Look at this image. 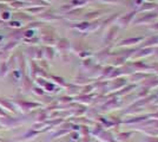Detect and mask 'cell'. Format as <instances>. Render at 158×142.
I'll return each instance as SVG.
<instances>
[{
  "label": "cell",
  "instance_id": "2",
  "mask_svg": "<svg viewBox=\"0 0 158 142\" xmlns=\"http://www.w3.org/2000/svg\"><path fill=\"white\" fill-rule=\"evenodd\" d=\"M11 17V14L8 13V12H4L2 13V19H7V18H10Z\"/></svg>",
  "mask_w": 158,
  "mask_h": 142
},
{
  "label": "cell",
  "instance_id": "1",
  "mask_svg": "<svg viewBox=\"0 0 158 142\" xmlns=\"http://www.w3.org/2000/svg\"><path fill=\"white\" fill-rule=\"evenodd\" d=\"M10 25L13 27H19L20 26V23H18V21H13V23H10Z\"/></svg>",
  "mask_w": 158,
  "mask_h": 142
}]
</instances>
